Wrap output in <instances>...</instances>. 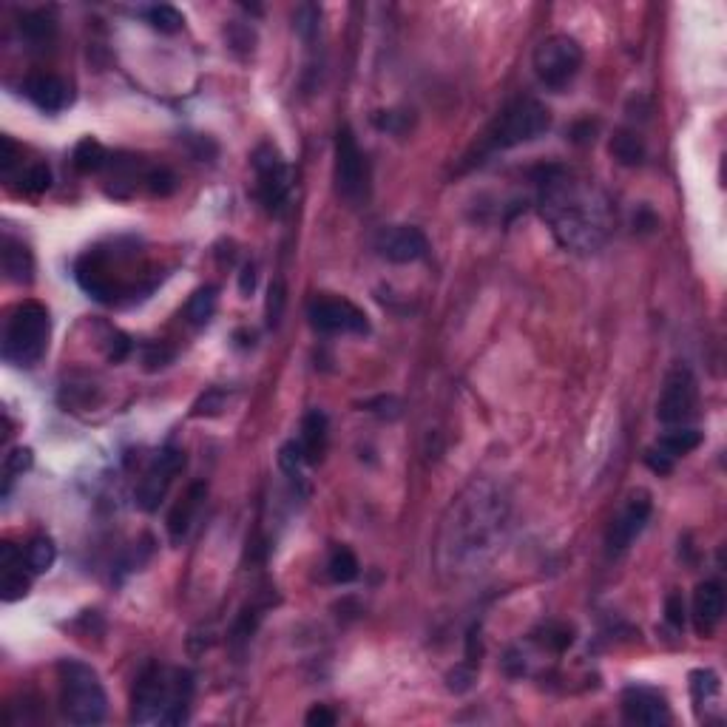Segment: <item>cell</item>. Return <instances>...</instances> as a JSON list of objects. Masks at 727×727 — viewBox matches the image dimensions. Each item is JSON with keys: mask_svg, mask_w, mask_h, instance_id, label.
Listing matches in <instances>:
<instances>
[{"mask_svg": "<svg viewBox=\"0 0 727 727\" xmlns=\"http://www.w3.org/2000/svg\"><path fill=\"white\" fill-rule=\"evenodd\" d=\"M540 213L557 242L574 253H594L611 233V205L600 188L566 168H551L540 182Z\"/></svg>", "mask_w": 727, "mask_h": 727, "instance_id": "1", "label": "cell"}, {"mask_svg": "<svg viewBox=\"0 0 727 727\" xmlns=\"http://www.w3.org/2000/svg\"><path fill=\"white\" fill-rule=\"evenodd\" d=\"M509 515L506 497L497 492L492 483H472L463 492L444 523L441 537V557H446V568L461 574L475 571L492 551Z\"/></svg>", "mask_w": 727, "mask_h": 727, "instance_id": "2", "label": "cell"}, {"mask_svg": "<svg viewBox=\"0 0 727 727\" xmlns=\"http://www.w3.org/2000/svg\"><path fill=\"white\" fill-rule=\"evenodd\" d=\"M191 691H194V685L188 674L148 668L134 688L131 719L140 725H179V722H185Z\"/></svg>", "mask_w": 727, "mask_h": 727, "instance_id": "3", "label": "cell"}, {"mask_svg": "<svg viewBox=\"0 0 727 727\" xmlns=\"http://www.w3.org/2000/svg\"><path fill=\"white\" fill-rule=\"evenodd\" d=\"M60 708L71 725H100L108 699L97 671L80 659H63L60 668Z\"/></svg>", "mask_w": 727, "mask_h": 727, "instance_id": "4", "label": "cell"}, {"mask_svg": "<svg viewBox=\"0 0 727 727\" xmlns=\"http://www.w3.org/2000/svg\"><path fill=\"white\" fill-rule=\"evenodd\" d=\"M52 333L49 310L40 302H20L3 327V358L15 367H35L46 355Z\"/></svg>", "mask_w": 727, "mask_h": 727, "instance_id": "5", "label": "cell"}, {"mask_svg": "<svg viewBox=\"0 0 727 727\" xmlns=\"http://www.w3.org/2000/svg\"><path fill=\"white\" fill-rule=\"evenodd\" d=\"M549 125V108L543 106L540 100L520 97L497 114L495 125L489 128V142H492V148H515V145L532 142L540 134H546Z\"/></svg>", "mask_w": 727, "mask_h": 727, "instance_id": "6", "label": "cell"}, {"mask_svg": "<svg viewBox=\"0 0 727 727\" xmlns=\"http://www.w3.org/2000/svg\"><path fill=\"white\" fill-rule=\"evenodd\" d=\"M534 74L551 91H563L583 69V49L574 37L551 35L534 49Z\"/></svg>", "mask_w": 727, "mask_h": 727, "instance_id": "7", "label": "cell"}, {"mask_svg": "<svg viewBox=\"0 0 727 727\" xmlns=\"http://www.w3.org/2000/svg\"><path fill=\"white\" fill-rule=\"evenodd\" d=\"M370 177H367V162L355 142L353 131L344 125L336 137V191L341 199L350 205H361L367 199Z\"/></svg>", "mask_w": 727, "mask_h": 727, "instance_id": "8", "label": "cell"}, {"mask_svg": "<svg viewBox=\"0 0 727 727\" xmlns=\"http://www.w3.org/2000/svg\"><path fill=\"white\" fill-rule=\"evenodd\" d=\"M699 407V384L688 367H676L665 375L662 395L657 404V418L668 426H685Z\"/></svg>", "mask_w": 727, "mask_h": 727, "instance_id": "9", "label": "cell"}, {"mask_svg": "<svg viewBox=\"0 0 727 727\" xmlns=\"http://www.w3.org/2000/svg\"><path fill=\"white\" fill-rule=\"evenodd\" d=\"M307 319L319 333H344V336H364L370 330V321L364 310L353 302L338 296H319L307 307Z\"/></svg>", "mask_w": 727, "mask_h": 727, "instance_id": "10", "label": "cell"}, {"mask_svg": "<svg viewBox=\"0 0 727 727\" xmlns=\"http://www.w3.org/2000/svg\"><path fill=\"white\" fill-rule=\"evenodd\" d=\"M253 171L259 182V199L270 213H279L290 194V168L273 145H259L253 154Z\"/></svg>", "mask_w": 727, "mask_h": 727, "instance_id": "11", "label": "cell"}, {"mask_svg": "<svg viewBox=\"0 0 727 727\" xmlns=\"http://www.w3.org/2000/svg\"><path fill=\"white\" fill-rule=\"evenodd\" d=\"M185 466V455L182 449H174V446H165L160 455L151 461V466L145 469V475L140 478V486H137V506L142 512H157L160 503L168 495L171 483L182 472Z\"/></svg>", "mask_w": 727, "mask_h": 727, "instance_id": "12", "label": "cell"}, {"mask_svg": "<svg viewBox=\"0 0 727 727\" xmlns=\"http://www.w3.org/2000/svg\"><path fill=\"white\" fill-rule=\"evenodd\" d=\"M648 517H651V497L645 495V492H637V495L628 497V503L622 506L620 515L611 520V529H608V537H605L608 554L617 557L622 551L631 549V543L648 526Z\"/></svg>", "mask_w": 727, "mask_h": 727, "instance_id": "13", "label": "cell"}, {"mask_svg": "<svg viewBox=\"0 0 727 727\" xmlns=\"http://www.w3.org/2000/svg\"><path fill=\"white\" fill-rule=\"evenodd\" d=\"M375 250L392 265H412V262L424 259L429 242H426L424 231H418L412 225H390V228L378 231Z\"/></svg>", "mask_w": 727, "mask_h": 727, "instance_id": "14", "label": "cell"}, {"mask_svg": "<svg viewBox=\"0 0 727 727\" xmlns=\"http://www.w3.org/2000/svg\"><path fill=\"white\" fill-rule=\"evenodd\" d=\"M622 716L631 725L662 727L671 722V705L668 699L654 688H625L622 693Z\"/></svg>", "mask_w": 727, "mask_h": 727, "instance_id": "15", "label": "cell"}, {"mask_svg": "<svg viewBox=\"0 0 727 727\" xmlns=\"http://www.w3.org/2000/svg\"><path fill=\"white\" fill-rule=\"evenodd\" d=\"M26 97L46 114H57L71 106L69 83L57 74H32L26 80Z\"/></svg>", "mask_w": 727, "mask_h": 727, "instance_id": "16", "label": "cell"}, {"mask_svg": "<svg viewBox=\"0 0 727 727\" xmlns=\"http://www.w3.org/2000/svg\"><path fill=\"white\" fill-rule=\"evenodd\" d=\"M725 617V591L716 580L699 583L693 591V622L699 634H713V628Z\"/></svg>", "mask_w": 727, "mask_h": 727, "instance_id": "17", "label": "cell"}, {"mask_svg": "<svg viewBox=\"0 0 727 727\" xmlns=\"http://www.w3.org/2000/svg\"><path fill=\"white\" fill-rule=\"evenodd\" d=\"M23 554L12 543L0 546V571H3V600L15 603L20 597L29 594V577L23 571Z\"/></svg>", "mask_w": 727, "mask_h": 727, "instance_id": "18", "label": "cell"}, {"mask_svg": "<svg viewBox=\"0 0 727 727\" xmlns=\"http://www.w3.org/2000/svg\"><path fill=\"white\" fill-rule=\"evenodd\" d=\"M0 259H3V273L12 284H29L35 279V256L20 239L3 236Z\"/></svg>", "mask_w": 727, "mask_h": 727, "instance_id": "19", "label": "cell"}, {"mask_svg": "<svg viewBox=\"0 0 727 727\" xmlns=\"http://www.w3.org/2000/svg\"><path fill=\"white\" fill-rule=\"evenodd\" d=\"M208 495V486L205 483H194L185 497H179V503L171 509V515H168V534H171V540L174 543H182V537L188 534L191 529V523H194L196 512H199V506H202V500Z\"/></svg>", "mask_w": 727, "mask_h": 727, "instance_id": "20", "label": "cell"}, {"mask_svg": "<svg viewBox=\"0 0 727 727\" xmlns=\"http://www.w3.org/2000/svg\"><path fill=\"white\" fill-rule=\"evenodd\" d=\"M304 452V461L319 463L321 455L327 452V415L321 409L307 412L302 421V438H299Z\"/></svg>", "mask_w": 727, "mask_h": 727, "instance_id": "21", "label": "cell"}, {"mask_svg": "<svg viewBox=\"0 0 727 727\" xmlns=\"http://www.w3.org/2000/svg\"><path fill=\"white\" fill-rule=\"evenodd\" d=\"M702 444V432L699 429H693V426H676V429H668L662 438H659V449L668 455V458H682V455H688L693 452L696 446Z\"/></svg>", "mask_w": 727, "mask_h": 727, "instance_id": "22", "label": "cell"}, {"mask_svg": "<svg viewBox=\"0 0 727 727\" xmlns=\"http://www.w3.org/2000/svg\"><path fill=\"white\" fill-rule=\"evenodd\" d=\"M108 151L100 145L97 140H83L77 148H74V154H71V165L80 171V174H97L100 168H106L108 165Z\"/></svg>", "mask_w": 727, "mask_h": 727, "instance_id": "23", "label": "cell"}, {"mask_svg": "<svg viewBox=\"0 0 727 727\" xmlns=\"http://www.w3.org/2000/svg\"><path fill=\"white\" fill-rule=\"evenodd\" d=\"M57 560V546L52 543V537H35L29 546H26V568L32 574H46Z\"/></svg>", "mask_w": 727, "mask_h": 727, "instance_id": "24", "label": "cell"}, {"mask_svg": "<svg viewBox=\"0 0 727 727\" xmlns=\"http://www.w3.org/2000/svg\"><path fill=\"white\" fill-rule=\"evenodd\" d=\"M358 557H355L353 551L344 549V546H338L333 554H330V563H327V571H330V580L338 583V586H347V583H353L355 577H358Z\"/></svg>", "mask_w": 727, "mask_h": 727, "instance_id": "25", "label": "cell"}, {"mask_svg": "<svg viewBox=\"0 0 727 727\" xmlns=\"http://www.w3.org/2000/svg\"><path fill=\"white\" fill-rule=\"evenodd\" d=\"M20 194L26 196H40L52 188V171L46 162H32L26 171H20Z\"/></svg>", "mask_w": 727, "mask_h": 727, "instance_id": "26", "label": "cell"}, {"mask_svg": "<svg viewBox=\"0 0 727 727\" xmlns=\"http://www.w3.org/2000/svg\"><path fill=\"white\" fill-rule=\"evenodd\" d=\"M611 154L622 162V165H639L645 160V145L637 134L631 131H617V137L611 140Z\"/></svg>", "mask_w": 727, "mask_h": 727, "instance_id": "27", "label": "cell"}, {"mask_svg": "<svg viewBox=\"0 0 727 727\" xmlns=\"http://www.w3.org/2000/svg\"><path fill=\"white\" fill-rule=\"evenodd\" d=\"M213 310H216V287H202V290H196L194 296H191V302L185 307V316L191 324H208L213 316Z\"/></svg>", "mask_w": 727, "mask_h": 727, "instance_id": "28", "label": "cell"}, {"mask_svg": "<svg viewBox=\"0 0 727 727\" xmlns=\"http://www.w3.org/2000/svg\"><path fill=\"white\" fill-rule=\"evenodd\" d=\"M148 23H151L157 32H162V35H174V32L182 29L185 18H182L179 9L168 6V3H162V6H151V9H148Z\"/></svg>", "mask_w": 727, "mask_h": 727, "instance_id": "29", "label": "cell"}, {"mask_svg": "<svg viewBox=\"0 0 727 727\" xmlns=\"http://www.w3.org/2000/svg\"><path fill=\"white\" fill-rule=\"evenodd\" d=\"M54 20L46 15V12H32V15H26V18L20 20V32L29 37V40H35V43H43V40H49L54 35Z\"/></svg>", "mask_w": 727, "mask_h": 727, "instance_id": "30", "label": "cell"}, {"mask_svg": "<svg viewBox=\"0 0 727 727\" xmlns=\"http://www.w3.org/2000/svg\"><path fill=\"white\" fill-rule=\"evenodd\" d=\"M29 466H32V449H23V446L12 449L6 455V461H3V478H6V489L3 492H9V483L18 478V475H23Z\"/></svg>", "mask_w": 727, "mask_h": 727, "instance_id": "31", "label": "cell"}, {"mask_svg": "<svg viewBox=\"0 0 727 727\" xmlns=\"http://www.w3.org/2000/svg\"><path fill=\"white\" fill-rule=\"evenodd\" d=\"M148 191L151 194H160V196H168L174 194V188H177V177L168 171V168H154V171H148Z\"/></svg>", "mask_w": 727, "mask_h": 727, "instance_id": "32", "label": "cell"}, {"mask_svg": "<svg viewBox=\"0 0 727 727\" xmlns=\"http://www.w3.org/2000/svg\"><path fill=\"white\" fill-rule=\"evenodd\" d=\"M284 302H287V296H284V284L273 282L270 284V299H267V327H279Z\"/></svg>", "mask_w": 727, "mask_h": 727, "instance_id": "33", "label": "cell"}, {"mask_svg": "<svg viewBox=\"0 0 727 727\" xmlns=\"http://www.w3.org/2000/svg\"><path fill=\"white\" fill-rule=\"evenodd\" d=\"M225 401H228V395H225V392L211 390L208 395H202V398L196 401L194 415H219V412L225 409Z\"/></svg>", "mask_w": 727, "mask_h": 727, "instance_id": "34", "label": "cell"}, {"mask_svg": "<svg viewBox=\"0 0 727 727\" xmlns=\"http://www.w3.org/2000/svg\"><path fill=\"white\" fill-rule=\"evenodd\" d=\"M15 162H18V145L9 137H0V171H3V177H12Z\"/></svg>", "mask_w": 727, "mask_h": 727, "instance_id": "35", "label": "cell"}, {"mask_svg": "<svg viewBox=\"0 0 727 727\" xmlns=\"http://www.w3.org/2000/svg\"><path fill=\"white\" fill-rule=\"evenodd\" d=\"M645 463H648L657 475H668V472L674 469V458H668L659 446H654V449L645 452Z\"/></svg>", "mask_w": 727, "mask_h": 727, "instance_id": "36", "label": "cell"}, {"mask_svg": "<svg viewBox=\"0 0 727 727\" xmlns=\"http://www.w3.org/2000/svg\"><path fill=\"white\" fill-rule=\"evenodd\" d=\"M665 617L671 625L682 628L685 625V603H682V594H671L668 603H665Z\"/></svg>", "mask_w": 727, "mask_h": 727, "instance_id": "37", "label": "cell"}, {"mask_svg": "<svg viewBox=\"0 0 727 727\" xmlns=\"http://www.w3.org/2000/svg\"><path fill=\"white\" fill-rule=\"evenodd\" d=\"M307 725L310 727H333L336 725V713L330 708H324V705H319V708H313L310 713H307Z\"/></svg>", "mask_w": 727, "mask_h": 727, "instance_id": "38", "label": "cell"}, {"mask_svg": "<svg viewBox=\"0 0 727 727\" xmlns=\"http://www.w3.org/2000/svg\"><path fill=\"white\" fill-rule=\"evenodd\" d=\"M242 273H245V276H242V293L248 296V293H253V284H256V270L248 265Z\"/></svg>", "mask_w": 727, "mask_h": 727, "instance_id": "39", "label": "cell"}]
</instances>
